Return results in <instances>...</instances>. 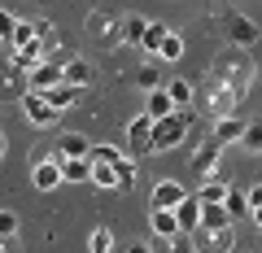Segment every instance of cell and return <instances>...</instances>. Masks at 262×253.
<instances>
[{"mask_svg": "<svg viewBox=\"0 0 262 253\" xmlns=\"http://www.w3.org/2000/svg\"><path fill=\"white\" fill-rule=\"evenodd\" d=\"M192 118H196L192 109H175L170 118H158V122H153V153L184 144V135H188V127H192Z\"/></svg>", "mask_w": 262, "mask_h": 253, "instance_id": "6da1fadb", "label": "cell"}, {"mask_svg": "<svg viewBox=\"0 0 262 253\" xmlns=\"http://www.w3.org/2000/svg\"><path fill=\"white\" fill-rule=\"evenodd\" d=\"M223 35H227V44L232 48H253L262 39V31H258V22L249 18V13H241V9H232L223 18Z\"/></svg>", "mask_w": 262, "mask_h": 253, "instance_id": "7a4b0ae2", "label": "cell"}, {"mask_svg": "<svg viewBox=\"0 0 262 253\" xmlns=\"http://www.w3.org/2000/svg\"><path fill=\"white\" fill-rule=\"evenodd\" d=\"M122 153H127L131 162L153 153V118H149V113H136V118L127 122V149H122Z\"/></svg>", "mask_w": 262, "mask_h": 253, "instance_id": "3957f363", "label": "cell"}, {"mask_svg": "<svg viewBox=\"0 0 262 253\" xmlns=\"http://www.w3.org/2000/svg\"><path fill=\"white\" fill-rule=\"evenodd\" d=\"M188 240H192V253H232L236 232L232 227H196Z\"/></svg>", "mask_w": 262, "mask_h": 253, "instance_id": "277c9868", "label": "cell"}, {"mask_svg": "<svg viewBox=\"0 0 262 253\" xmlns=\"http://www.w3.org/2000/svg\"><path fill=\"white\" fill-rule=\"evenodd\" d=\"M61 66H66L61 57H44V61H39V66L27 75L31 92H48V87H57V83H61Z\"/></svg>", "mask_w": 262, "mask_h": 253, "instance_id": "5b68a950", "label": "cell"}, {"mask_svg": "<svg viewBox=\"0 0 262 253\" xmlns=\"http://www.w3.org/2000/svg\"><path fill=\"white\" fill-rule=\"evenodd\" d=\"M22 113H27L31 127H53V122H57V109L39 92H31V87H27V96H22Z\"/></svg>", "mask_w": 262, "mask_h": 253, "instance_id": "8992f818", "label": "cell"}, {"mask_svg": "<svg viewBox=\"0 0 262 253\" xmlns=\"http://www.w3.org/2000/svg\"><path fill=\"white\" fill-rule=\"evenodd\" d=\"M219 162H223V144L206 140L201 149L192 153V162H188V166H192V175H196V179H210V175L219 170Z\"/></svg>", "mask_w": 262, "mask_h": 253, "instance_id": "52a82bcc", "label": "cell"}, {"mask_svg": "<svg viewBox=\"0 0 262 253\" xmlns=\"http://www.w3.org/2000/svg\"><path fill=\"white\" fill-rule=\"evenodd\" d=\"M31 183L39 188V192H53V188H61V162L48 153V157L35 162V170H31Z\"/></svg>", "mask_w": 262, "mask_h": 253, "instance_id": "ba28073f", "label": "cell"}, {"mask_svg": "<svg viewBox=\"0 0 262 253\" xmlns=\"http://www.w3.org/2000/svg\"><path fill=\"white\" fill-rule=\"evenodd\" d=\"M184 197H188L184 183H175V179H158V183H153V197H149V210H175Z\"/></svg>", "mask_w": 262, "mask_h": 253, "instance_id": "9c48e42d", "label": "cell"}, {"mask_svg": "<svg viewBox=\"0 0 262 253\" xmlns=\"http://www.w3.org/2000/svg\"><path fill=\"white\" fill-rule=\"evenodd\" d=\"M175 223H179L184 236H192L196 227H201V197H196V192H188V197L175 205Z\"/></svg>", "mask_w": 262, "mask_h": 253, "instance_id": "30bf717a", "label": "cell"}, {"mask_svg": "<svg viewBox=\"0 0 262 253\" xmlns=\"http://www.w3.org/2000/svg\"><path fill=\"white\" fill-rule=\"evenodd\" d=\"M44 53H48V44H44V39H31V44L13 48V70H18V75L27 70V75H31V70H35L39 61H44Z\"/></svg>", "mask_w": 262, "mask_h": 253, "instance_id": "8fae6325", "label": "cell"}, {"mask_svg": "<svg viewBox=\"0 0 262 253\" xmlns=\"http://www.w3.org/2000/svg\"><path fill=\"white\" fill-rule=\"evenodd\" d=\"M92 153V144H88V135H79V131H66L61 140L53 144V157L57 162H66V157H88Z\"/></svg>", "mask_w": 262, "mask_h": 253, "instance_id": "7c38bea8", "label": "cell"}, {"mask_svg": "<svg viewBox=\"0 0 262 253\" xmlns=\"http://www.w3.org/2000/svg\"><path fill=\"white\" fill-rule=\"evenodd\" d=\"M241 135H245V118H232V113H227V118L214 122V135H210V140L214 144H241Z\"/></svg>", "mask_w": 262, "mask_h": 253, "instance_id": "4fadbf2b", "label": "cell"}, {"mask_svg": "<svg viewBox=\"0 0 262 253\" xmlns=\"http://www.w3.org/2000/svg\"><path fill=\"white\" fill-rule=\"evenodd\" d=\"M149 232L162 236V240H175L179 223H175V210H149Z\"/></svg>", "mask_w": 262, "mask_h": 253, "instance_id": "5bb4252c", "label": "cell"}, {"mask_svg": "<svg viewBox=\"0 0 262 253\" xmlns=\"http://www.w3.org/2000/svg\"><path fill=\"white\" fill-rule=\"evenodd\" d=\"M88 79H92V66H88L83 57H66V66H61V83H70V87H83Z\"/></svg>", "mask_w": 262, "mask_h": 253, "instance_id": "9a60e30c", "label": "cell"}, {"mask_svg": "<svg viewBox=\"0 0 262 253\" xmlns=\"http://www.w3.org/2000/svg\"><path fill=\"white\" fill-rule=\"evenodd\" d=\"M79 92H83V87H70V83H57V87H48V92H39V96H44V101L53 105L57 113H61V109H70V105L79 101Z\"/></svg>", "mask_w": 262, "mask_h": 253, "instance_id": "2e32d148", "label": "cell"}, {"mask_svg": "<svg viewBox=\"0 0 262 253\" xmlns=\"http://www.w3.org/2000/svg\"><path fill=\"white\" fill-rule=\"evenodd\" d=\"M92 179V162L88 157H66L61 162V183H88Z\"/></svg>", "mask_w": 262, "mask_h": 253, "instance_id": "e0dca14e", "label": "cell"}, {"mask_svg": "<svg viewBox=\"0 0 262 253\" xmlns=\"http://www.w3.org/2000/svg\"><path fill=\"white\" fill-rule=\"evenodd\" d=\"M144 31H149V22L140 13H127L122 18V31H118V44H144Z\"/></svg>", "mask_w": 262, "mask_h": 253, "instance_id": "ac0fdd59", "label": "cell"}, {"mask_svg": "<svg viewBox=\"0 0 262 253\" xmlns=\"http://www.w3.org/2000/svg\"><path fill=\"white\" fill-rule=\"evenodd\" d=\"M166 96H170V105H175V109H192V83H188V79H166Z\"/></svg>", "mask_w": 262, "mask_h": 253, "instance_id": "d6986e66", "label": "cell"}, {"mask_svg": "<svg viewBox=\"0 0 262 253\" xmlns=\"http://www.w3.org/2000/svg\"><path fill=\"white\" fill-rule=\"evenodd\" d=\"M114 27L122 31V22L114 18V13H92V18H88V31H92V35H105L110 44H118V35H114Z\"/></svg>", "mask_w": 262, "mask_h": 253, "instance_id": "ffe728a7", "label": "cell"}, {"mask_svg": "<svg viewBox=\"0 0 262 253\" xmlns=\"http://www.w3.org/2000/svg\"><path fill=\"white\" fill-rule=\"evenodd\" d=\"M144 113H149L153 122H158V118H170V113H175V105H170L166 87H158V92H149V101H144Z\"/></svg>", "mask_w": 262, "mask_h": 253, "instance_id": "44dd1931", "label": "cell"}, {"mask_svg": "<svg viewBox=\"0 0 262 253\" xmlns=\"http://www.w3.org/2000/svg\"><path fill=\"white\" fill-rule=\"evenodd\" d=\"M196 197H201V205H223L227 201V183L223 179H206V183L196 188Z\"/></svg>", "mask_w": 262, "mask_h": 253, "instance_id": "7402d4cb", "label": "cell"}, {"mask_svg": "<svg viewBox=\"0 0 262 253\" xmlns=\"http://www.w3.org/2000/svg\"><path fill=\"white\" fill-rule=\"evenodd\" d=\"M223 210H227V218H249V197H245L241 188H227V201H223Z\"/></svg>", "mask_w": 262, "mask_h": 253, "instance_id": "603a6c76", "label": "cell"}, {"mask_svg": "<svg viewBox=\"0 0 262 253\" xmlns=\"http://www.w3.org/2000/svg\"><path fill=\"white\" fill-rule=\"evenodd\" d=\"M114 175H118V192H131V188H136V162L122 153V157L114 162Z\"/></svg>", "mask_w": 262, "mask_h": 253, "instance_id": "cb8c5ba5", "label": "cell"}, {"mask_svg": "<svg viewBox=\"0 0 262 253\" xmlns=\"http://www.w3.org/2000/svg\"><path fill=\"white\" fill-rule=\"evenodd\" d=\"M136 87H140V92H158V87H166V79H162L158 66H140L136 70Z\"/></svg>", "mask_w": 262, "mask_h": 253, "instance_id": "d4e9b609", "label": "cell"}, {"mask_svg": "<svg viewBox=\"0 0 262 253\" xmlns=\"http://www.w3.org/2000/svg\"><path fill=\"white\" fill-rule=\"evenodd\" d=\"M88 183H96V188H118L114 162H92V179H88Z\"/></svg>", "mask_w": 262, "mask_h": 253, "instance_id": "484cf974", "label": "cell"}, {"mask_svg": "<svg viewBox=\"0 0 262 253\" xmlns=\"http://www.w3.org/2000/svg\"><path fill=\"white\" fill-rule=\"evenodd\" d=\"M236 149L262 153V122H245V135H241V144H236Z\"/></svg>", "mask_w": 262, "mask_h": 253, "instance_id": "4316f807", "label": "cell"}, {"mask_svg": "<svg viewBox=\"0 0 262 253\" xmlns=\"http://www.w3.org/2000/svg\"><path fill=\"white\" fill-rule=\"evenodd\" d=\"M88 253H114V232L110 227H96V232L88 236Z\"/></svg>", "mask_w": 262, "mask_h": 253, "instance_id": "83f0119b", "label": "cell"}, {"mask_svg": "<svg viewBox=\"0 0 262 253\" xmlns=\"http://www.w3.org/2000/svg\"><path fill=\"white\" fill-rule=\"evenodd\" d=\"M158 57H162V61H179V57H184V39H179L175 31H166V39H162Z\"/></svg>", "mask_w": 262, "mask_h": 253, "instance_id": "f1b7e54d", "label": "cell"}, {"mask_svg": "<svg viewBox=\"0 0 262 253\" xmlns=\"http://www.w3.org/2000/svg\"><path fill=\"white\" fill-rule=\"evenodd\" d=\"M162 39H166V27H162V22H149V31H144V53L149 57H158V48H162Z\"/></svg>", "mask_w": 262, "mask_h": 253, "instance_id": "f546056e", "label": "cell"}, {"mask_svg": "<svg viewBox=\"0 0 262 253\" xmlns=\"http://www.w3.org/2000/svg\"><path fill=\"white\" fill-rule=\"evenodd\" d=\"M201 227H232L223 205H201Z\"/></svg>", "mask_w": 262, "mask_h": 253, "instance_id": "4dcf8cb0", "label": "cell"}, {"mask_svg": "<svg viewBox=\"0 0 262 253\" xmlns=\"http://www.w3.org/2000/svg\"><path fill=\"white\" fill-rule=\"evenodd\" d=\"M13 31H18V18H9V13L0 9V48L5 53H13Z\"/></svg>", "mask_w": 262, "mask_h": 253, "instance_id": "1f68e13d", "label": "cell"}, {"mask_svg": "<svg viewBox=\"0 0 262 253\" xmlns=\"http://www.w3.org/2000/svg\"><path fill=\"white\" fill-rule=\"evenodd\" d=\"M122 149H114V144H92V153H88V162H118Z\"/></svg>", "mask_w": 262, "mask_h": 253, "instance_id": "d6a6232c", "label": "cell"}, {"mask_svg": "<svg viewBox=\"0 0 262 253\" xmlns=\"http://www.w3.org/2000/svg\"><path fill=\"white\" fill-rule=\"evenodd\" d=\"M0 236H18V214L13 210H0Z\"/></svg>", "mask_w": 262, "mask_h": 253, "instance_id": "836d02e7", "label": "cell"}, {"mask_svg": "<svg viewBox=\"0 0 262 253\" xmlns=\"http://www.w3.org/2000/svg\"><path fill=\"white\" fill-rule=\"evenodd\" d=\"M245 197H249V210H262V183H253Z\"/></svg>", "mask_w": 262, "mask_h": 253, "instance_id": "e575fe53", "label": "cell"}, {"mask_svg": "<svg viewBox=\"0 0 262 253\" xmlns=\"http://www.w3.org/2000/svg\"><path fill=\"white\" fill-rule=\"evenodd\" d=\"M0 253H18V244H13V236H0Z\"/></svg>", "mask_w": 262, "mask_h": 253, "instance_id": "d590c367", "label": "cell"}, {"mask_svg": "<svg viewBox=\"0 0 262 253\" xmlns=\"http://www.w3.org/2000/svg\"><path fill=\"white\" fill-rule=\"evenodd\" d=\"M122 253H153V249H149V244H144V240H136V244H127V249H122Z\"/></svg>", "mask_w": 262, "mask_h": 253, "instance_id": "8d00e7d4", "label": "cell"}, {"mask_svg": "<svg viewBox=\"0 0 262 253\" xmlns=\"http://www.w3.org/2000/svg\"><path fill=\"white\" fill-rule=\"evenodd\" d=\"M249 218H253V227L262 232V210H249Z\"/></svg>", "mask_w": 262, "mask_h": 253, "instance_id": "74e56055", "label": "cell"}, {"mask_svg": "<svg viewBox=\"0 0 262 253\" xmlns=\"http://www.w3.org/2000/svg\"><path fill=\"white\" fill-rule=\"evenodd\" d=\"M0 157H5V131H0Z\"/></svg>", "mask_w": 262, "mask_h": 253, "instance_id": "f35d334b", "label": "cell"}, {"mask_svg": "<svg viewBox=\"0 0 262 253\" xmlns=\"http://www.w3.org/2000/svg\"><path fill=\"white\" fill-rule=\"evenodd\" d=\"M0 57H5V48H0Z\"/></svg>", "mask_w": 262, "mask_h": 253, "instance_id": "ab89813d", "label": "cell"}]
</instances>
